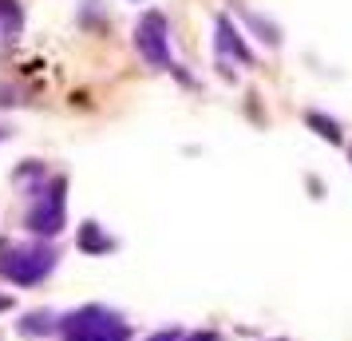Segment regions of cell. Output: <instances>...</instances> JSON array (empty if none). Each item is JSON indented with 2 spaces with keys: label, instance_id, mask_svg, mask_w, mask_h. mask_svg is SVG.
Masks as SVG:
<instances>
[{
  "label": "cell",
  "instance_id": "277c9868",
  "mask_svg": "<svg viewBox=\"0 0 352 341\" xmlns=\"http://www.w3.org/2000/svg\"><path fill=\"white\" fill-rule=\"evenodd\" d=\"M135 48L143 56L151 68H162V72H170L175 68V56H170V28H166V17H162L159 8H151L139 17L135 24Z\"/></svg>",
  "mask_w": 352,
  "mask_h": 341
},
{
  "label": "cell",
  "instance_id": "9c48e42d",
  "mask_svg": "<svg viewBox=\"0 0 352 341\" xmlns=\"http://www.w3.org/2000/svg\"><path fill=\"white\" fill-rule=\"evenodd\" d=\"M309 123L317 127V135H324L329 143H340V131H336V123L333 119H320V115H309Z\"/></svg>",
  "mask_w": 352,
  "mask_h": 341
},
{
  "label": "cell",
  "instance_id": "30bf717a",
  "mask_svg": "<svg viewBox=\"0 0 352 341\" xmlns=\"http://www.w3.org/2000/svg\"><path fill=\"white\" fill-rule=\"evenodd\" d=\"M178 341H218V333H210V329H198L190 338H178Z\"/></svg>",
  "mask_w": 352,
  "mask_h": 341
},
{
  "label": "cell",
  "instance_id": "7a4b0ae2",
  "mask_svg": "<svg viewBox=\"0 0 352 341\" xmlns=\"http://www.w3.org/2000/svg\"><path fill=\"white\" fill-rule=\"evenodd\" d=\"M64 341H127L131 325L107 306H80L60 318Z\"/></svg>",
  "mask_w": 352,
  "mask_h": 341
},
{
  "label": "cell",
  "instance_id": "6da1fadb",
  "mask_svg": "<svg viewBox=\"0 0 352 341\" xmlns=\"http://www.w3.org/2000/svg\"><path fill=\"white\" fill-rule=\"evenodd\" d=\"M60 254L48 242H0V278L12 286H40L56 270Z\"/></svg>",
  "mask_w": 352,
  "mask_h": 341
},
{
  "label": "cell",
  "instance_id": "8992f818",
  "mask_svg": "<svg viewBox=\"0 0 352 341\" xmlns=\"http://www.w3.org/2000/svg\"><path fill=\"white\" fill-rule=\"evenodd\" d=\"M218 56H222V60H230V56H234L238 64H250V48L241 44L238 28H234L226 17H218Z\"/></svg>",
  "mask_w": 352,
  "mask_h": 341
},
{
  "label": "cell",
  "instance_id": "5b68a950",
  "mask_svg": "<svg viewBox=\"0 0 352 341\" xmlns=\"http://www.w3.org/2000/svg\"><path fill=\"white\" fill-rule=\"evenodd\" d=\"M24 36V8L20 0H0V52L12 48Z\"/></svg>",
  "mask_w": 352,
  "mask_h": 341
},
{
  "label": "cell",
  "instance_id": "7c38bea8",
  "mask_svg": "<svg viewBox=\"0 0 352 341\" xmlns=\"http://www.w3.org/2000/svg\"><path fill=\"white\" fill-rule=\"evenodd\" d=\"M4 309H12V298H8V293H0V313H4Z\"/></svg>",
  "mask_w": 352,
  "mask_h": 341
},
{
  "label": "cell",
  "instance_id": "ba28073f",
  "mask_svg": "<svg viewBox=\"0 0 352 341\" xmlns=\"http://www.w3.org/2000/svg\"><path fill=\"white\" fill-rule=\"evenodd\" d=\"M48 329H60V322H56L52 313H28V318L20 322V333H48Z\"/></svg>",
  "mask_w": 352,
  "mask_h": 341
},
{
  "label": "cell",
  "instance_id": "4fadbf2b",
  "mask_svg": "<svg viewBox=\"0 0 352 341\" xmlns=\"http://www.w3.org/2000/svg\"><path fill=\"white\" fill-rule=\"evenodd\" d=\"M4 139H8V127H0V143H4Z\"/></svg>",
  "mask_w": 352,
  "mask_h": 341
},
{
  "label": "cell",
  "instance_id": "3957f363",
  "mask_svg": "<svg viewBox=\"0 0 352 341\" xmlns=\"http://www.w3.org/2000/svg\"><path fill=\"white\" fill-rule=\"evenodd\" d=\"M67 218V179L64 175H52L40 191H36L32 207H28V230L40 238H56L64 230Z\"/></svg>",
  "mask_w": 352,
  "mask_h": 341
},
{
  "label": "cell",
  "instance_id": "8fae6325",
  "mask_svg": "<svg viewBox=\"0 0 352 341\" xmlns=\"http://www.w3.org/2000/svg\"><path fill=\"white\" fill-rule=\"evenodd\" d=\"M178 338H182L178 329H166V333H155V338H151V341H178Z\"/></svg>",
  "mask_w": 352,
  "mask_h": 341
},
{
  "label": "cell",
  "instance_id": "52a82bcc",
  "mask_svg": "<svg viewBox=\"0 0 352 341\" xmlns=\"http://www.w3.org/2000/svg\"><path fill=\"white\" fill-rule=\"evenodd\" d=\"M76 242H80L83 254H111V250H115V238H111V234H103L99 223H83Z\"/></svg>",
  "mask_w": 352,
  "mask_h": 341
}]
</instances>
